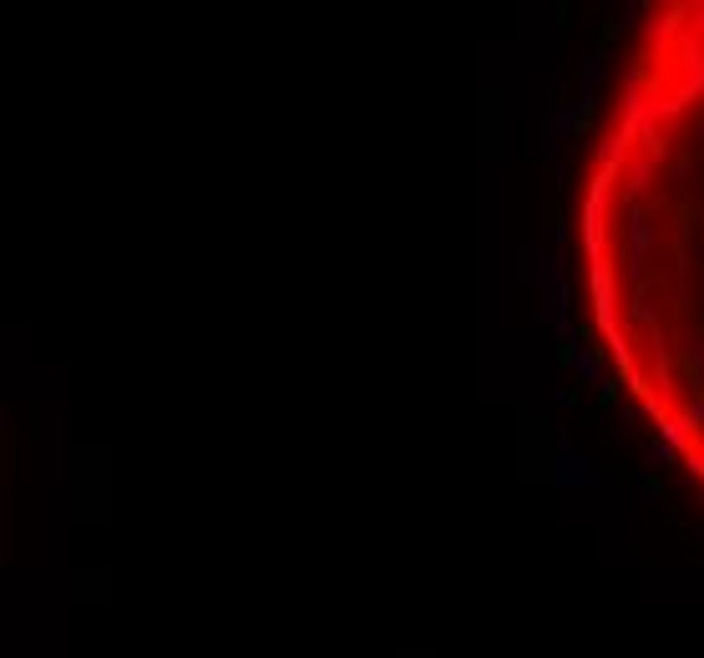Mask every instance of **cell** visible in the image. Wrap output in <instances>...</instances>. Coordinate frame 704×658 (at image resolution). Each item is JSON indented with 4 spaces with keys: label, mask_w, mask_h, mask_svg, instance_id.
<instances>
[{
    "label": "cell",
    "mask_w": 704,
    "mask_h": 658,
    "mask_svg": "<svg viewBox=\"0 0 704 658\" xmlns=\"http://www.w3.org/2000/svg\"><path fill=\"white\" fill-rule=\"evenodd\" d=\"M679 96H684V102L704 96V46H694V41H684V66H679Z\"/></svg>",
    "instance_id": "3957f363"
},
{
    "label": "cell",
    "mask_w": 704,
    "mask_h": 658,
    "mask_svg": "<svg viewBox=\"0 0 704 658\" xmlns=\"http://www.w3.org/2000/svg\"><path fill=\"white\" fill-rule=\"evenodd\" d=\"M658 243V228L654 223H643V208H628V243H624V268L628 279L639 284L643 279V259H649V249Z\"/></svg>",
    "instance_id": "6da1fadb"
},
{
    "label": "cell",
    "mask_w": 704,
    "mask_h": 658,
    "mask_svg": "<svg viewBox=\"0 0 704 658\" xmlns=\"http://www.w3.org/2000/svg\"><path fill=\"white\" fill-rule=\"evenodd\" d=\"M634 491H639V497H654V481H649V471H639V476H634Z\"/></svg>",
    "instance_id": "5bb4252c"
},
{
    "label": "cell",
    "mask_w": 704,
    "mask_h": 658,
    "mask_svg": "<svg viewBox=\"0 0 704 658\" xmlns=\"http://www.w3.org/2000/svg\"><path fill=\"white\" fill-rule=\"evenodd\" d=\"M694 142H704V117H700V122H694Z\"/></svg>",
    "instance_id": "2e32d148"
},
{
    "label": "cell",
    "mask_w": 704,
    "mask_h": 658,
    "mask_svg": "<svg viewBox=\"0 0 704 658\" xmlns=\"http://www.w3.org/2000/svg\"><path fill=\"white\" fill-rule=\"evenodd\" d=\"M689 476H694V481L704 476V446H694V451H689Z\"/></svg>",
    "instance_id": "4fadbf2b"
},
{
    "label": "cell",
    "mask_w": 704,
    "mask_h": 658,
    "mask_svg": "<svg viewBox=\"0 0 704 658\" xmlns=\"http://www.w3.org/2000/svg\"><path fill=\"white\" fill-rule=\"evenodd\" d=\"M649 183H654V162L649 157H628V183H624V203L639 208L643 193H649Z\"/></svg>",
    "instance_id": "277c9868"
},
{
    "label": "cell",
    "mask_w": 704,
    "mask_h": 658,
    "mask_svg": "<svg viewBox=\"0 0 704 658\" xmlns=\"http://www.w3.org/2000/svg\"><path fill=\"white\" fill-rule=\"evenodd\" d=\"M674 177H694V157H679V162H674Z\"/></svg>",
    "instance_id": "9a60e30c"
},
{
    "label": "cell",
    "mask_w": 704,
    "mask_h": 658,
    "mask_svg": "<svg viewBox=\"0 0 704 658\" xmlns=\"http://www.w3.org/2000/svg\"><path fill=\"white\" fill-rule=\"evenodd\" d=\"M598 81H603V51H588L583 56V92H598Z\"/></svg>",
    "instance_id": "9c48e42d"
},
{
    "label": "cell",
    "mask_w": 704,
    "mask_h": 658,
    "mask_svg": "<svg viewBox=\"0 0 704 658\" xmlns=\"http://www.w3.org/2000/svg\"><path fill=\"white\" fill-rule=\"evenodd\" d=\"M674 461H679V456H674L664 440H654V446H649V466H674Z\"/></svg>",
    "instance_id": "7c38bea8"
},
{
    "label": "cell",
    "mask_w": 704,
    "mask_h": 658,
    "mask_svg": "<svg viewBox=\"0 0 704 658\" xmlns=\"http://www.w3.org/2000/svg\"><path fill=\"white\" fill-rule=\"evenodd\" d=\"M700 497H704V486H700Z\"/></svg>",
    "instance_id": "e0dca14e"
},
{
    "label": "cell",
    "mask_w": 704,
    "mask_h": 658,
    "mask_svg": "<svg viewBox=\"0 0 704 658\" xmlns=\"http://www.w3.org/2000/svg\"><path fill=\"white\" fill-rule=\"evenodd\" d=\"M567 360H573V370H578L588 385H598V391H603V400H613V395H618V385L603 375V365H598V355L588 345H578V340H573V345H567Z\"/></svg>",
    "instance_id": "7a4b0ae2"
},
{
    "label": "cell",
    "mask_w": 704,
    "mask_h": 658,
    "mask_svg": "<svg viewBox=\"0 0 704 658\" xmlns=\"http://www.w3.org/2000/svg\"><path fill=\"white\" fill-rule=\"evenodd\" d=\"M679 421H684L689 431H694V425H704V395H694V400H689V406H684V415H679Z\"/></svg>",
    "instance_id": "8fae6325"
},
{
    "label": "cell",
    "mask_w": 704,
    "mask_h": 658,
    "mask_svg": "<svg viewBox=\"0 0 704 658\" xmlns=\"http://www.w3.org/2000/svg\"><path fill=\"white\" fill-rule=\"evenodd\" d=\"M558 481H563V486L578 481L583 486V481H593V471H588V461H583L578 451H563V456H558Z\"/></svg>",
    "instance_id": "ba28073f"
},
{
    "label": "cell",
    "mask_w": 704,
    "mask_h": 658,
    "mask_svg": "<svg viewBox=\"0 0 704 658\" xmlns=\"http://www.w3.org/2000/svg\"><path fill=\"white\" fill-rule=\"evenodd\" d=\"M679 26H684V11H654V21H649L654 46H669L674 36H679Z\"/></svg>",
    "instance_id": "52a82bcc"
},
{
    "label": "cell",
    "mask_w": 704,
    "mask_h": 658,
    "mask_svg": "<svg viewBox=\"0 0 704 658\" xmlns=\"http://www.w3.org/2000/svg\"><path fill=\"white\" fill-rule=\"evenodd\" d=\"M684 365L694 370V380H700V391H704V340H684Z\"/></svg>",
    "instance_id": "30bf717a"
},
{
    "label": "cell",
    "mask_w": 704,
    "mask_h": 658,
    "mask_svg": "<svg viewBox=\"0 0 704 658\" xmlns=\"http://www.w3.org/2000/svg\"><path fill=\"white\" fill-rule=\"evenodd\" d=\"M658 440H664L674 456H679V451H684V456L694 451V431H689L679 415H658Z\"/></svg>",
    "instance_id": "8992f818"
},
{
    "label": "cell",
    "mask_w": 704,
    "mask_h": 658,
    "mask_svg": "<svg viewBox=\"0 0 704 658\" xmlns=\"http://www.w3.org/2000/svg\"><path fill=\"white\" fill-rule=\"evenodd\" d=\"M628 319H634L639 329H649V334L658 329V304L649 299V279L634 284V304H628Z\"/></svg>",
    "instance_id": "5b68a950"
}]
</instances>
